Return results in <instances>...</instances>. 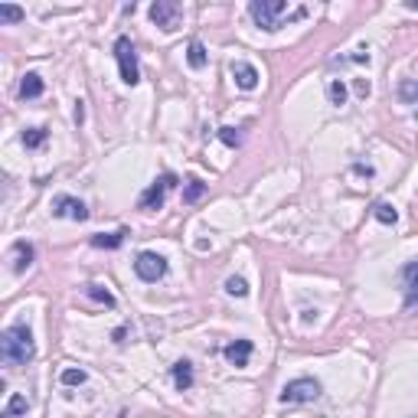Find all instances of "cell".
<instances>
[{
  "label": "cell",
  "mask_w": 418,
  "mask_h": 418,
  "mask_svg": "<svg viewBox=\"0 0 418 418\" xmlns=\"http://www.w3.org/2000/svg\"><path fill=\"white\" fill-rule=\"evenodd\" d=\"M219 137H222V144H229V147H236V144L242 141V134H238L236 128H222V131H219Z\"/></svg>",
  "instance_id": "4316f807"
},
{
  "label": "cell",
  "mask_w": 418,
  "mask_h": 418,
  "mask_svg": "<svg viewBox=\"0 0 418 418\" xmlns=\"http://www.w3.org/2000/svg\"><path fill=\"white\" fill-rule=\"evenodd\" d=\"M43 95V79L36 72H27L23 82H20V98H39Z\"/></svg>",
  "instance_id": "7c38bea8"
},
{
  "label": "cell",
  "mask_w": 418,
  "mask_h": 418,
  "mask_svg": "<svg viewBox=\"0 0 418 418\" xmlns=\"http://www.w3.org/2000/svg\"><path fill=\"white\" fill-rule=\"evenodd\" d=\"M327 98H330V104H337V108L346 104V86H343L340 79H330V82H327Z\"/></svg>",
  "instance_id": "9a60e30c"
},
{
  "label": "cell",
  "mask_w": 418,
  "mask_h": 418,
  "mask_svg": "<svg viewBox=\"0 0 418 418\" xmlns=\"http://www.w3.org/2000/svg\"><path fill=\"white\" fill-rule=\"evenodd\" d=\"M0 356L10 366H27L36 356V343H33V333H29L27 323H13V327L4 330V337H0Z\"/></svg>",
  "instance_id": "6da1fadb"
},
{
  "label": "cell",
  "mask_w": 418,
  "mask_h": 418,
  "mask_svg": "<svg viewBox=\"0 0 418 418\" xmlns=\"http://www.w3.org/2000/svg\"><path fill=\"white\" fill-rule=\"evenodd\" d=\"M399 98L405 104H418V82H415V79H405V82H402Z\"/></svg>",
  "instance_id": "7402d4cb"
},
{
  "label": "cell",
  "mask_w": 418,
  "mask_h": 418,
  "mask_svg": "<svg viewBox=\"0 0 418 418\" xmlns=\"http://www.w3.org/2000/svg\"><path fill=\"white\" fill-rule=\"evenodd\" d=\"M173 187H177V177H173V173H163L161 180H154L151 187L141 193L137 209H144V213H154V209H161L163 200H167V190H173Z\"/></svg>",
  "instance_id": "5b68a950"
},
{
  "label": "cell",
  "mask_w": 418,
  "mask_h": 418,
  "mask_svg": "<svg viewBox=\"0 0 418 418\" xmlns=\"http://www.w3.org/2000/svg\"><path fill=\"white\" fill-rule=\"evenodd\" d=\"M402 281H405V307L415 311L418 307V262L402 268Z\"/></svg>",
  "instance_id": "9c48e42d"
},
{
  "label": "cell",
  "mask_w": 418,
  "mask_h": 418,
  "mask_svg": "<svg viewBox=\"0 0 418 418\" xmlns=\"http://www.w3.org/2000/svg\"><path fill=\"white\" fill-rule=\"evenodd\" d=\"M43 141H46V128H27L23 131V147H29V151L43 147Z\"/></svg>",
  "instance_id": "e0dca14e"
},
{
  "label": "cell",
  "mask_w": 418,
  "mask_h": 418,
  "mask_svg": "<svg viewBox=\"0 0 418 418\" xmlns=\"http://www.w3.org/2000/svg\"><path fill=\"white\" fill-rule=\"evenodd\" d=\"M0 20H4V23H20V20H23V10L13 7V4H0Z\"/></svg>",
  "instance_id": "cb8c5ba5"
},
{
  "label": "cell",
  "mask_w": 418,
  "mask_h": 418,
  "mask_svg": "<svg viewBox=\"0 0 418 418\" xmlns=\"http://www.w3.org/2000/svg\"><path fill=\"white\" fill-rule=\"evenodd\" d=\"M86 382V370H62V386H82Z\"/></svg>",
  "instance_id": "484cf974"
},
{
  "label": "cell",
  "mask_w": 418,
  "mask_h": 418,
  "mask_svg": "<svg viewBox=\"0 0 418 418\" xmlns=\"http://www.w3.org/2000/svg\"><path fill=\"white\" fill-rule=\"evenodd\" d=\"M222 353H226L229 366H248V356H252V340H236V343H229Z\"/></svg>",
  "instance_id": "30bf717a"
},
{
  "label": "cell",
  "mask_w": 418,
  "mask_h": 418,
  "mask_svg": "<svg viewBox=\"0 0 418 418\" xmlns=\"http://www.w3.org/2000/svg\"><path fill=\"white\" fill-rule=\"evenodd\" d=\"M27 409H29V402L23 399V396H10L7 409H4V418H20V415H27Z\"/></svg>",
  "instance_id": "d6986e66"
},
{
  "label": "cell",
  "mask_w": 418,
  "mask_h": 418,
  "mask_svg": "<svg viewBox=\"0 0 418 418\" xmlns=\"http://www.w3.org/2000/svg\"><path fill=\"white\" fill-rule=\"evenodd\" d=\"M124 236H128V232H108V236H92V245L95 248H118L124 242Z\"/></svg>",
  "instance_id": "2e32d148"
},
{
  "label": "cell",
  "mask_w": 418,
  "mask_h": 418,
  "mask_svg": "<svg viewBox=\"0 0 418 418\" xmlns=\"http://www.w3.org/2000/svg\"><path fill=\"white\" fill-rule=\"evenodd\" d=\"M187 59H190L193 69H203V66H206V49H203L200 39H193V43H190V49H187Z\"/></svg>",
  "instance_id": "ffe728a7"
},
{
  "label": "cell",
  "mask_w": 418,
  "mask_h": 418,
  "mask_svg": "<svg viewBox=\"0 0 418 418\" xmlns=\"http://www.w3.org/2000/svg\"><path fill=\"white\" fill-rule=\"evenodd\" d=\"M13 271H23V268H29L33 265V245H27V242H17L13 245Z\"/></svg>",
  "instance_id": "5bb4252c"
},
{
  "label": "cell",
  "mask_w": 418,
  "mask_h": 418,
  "mask_svg": "<svg viewBox=\"0 0 418 418\" xmlns=\"http://www.w3.org/2000/svg\"><path fill=\"white\" fill-rule=\"evenodd\" d=\"M173 382H177V389H190L193 386V366L187 360L173 363Z\"/></svg>",
  "instance_id": "4fadbf2b"
},
{
  "label": "cell",
  "mask_w": 418,
  "mask_h": 418,
  "mask_svg": "<svg viewBox=\"0 0 418 418\" xmlns=\"http://www.w3.org/2000/svg\"><path fill=\"white\" fill-rule=\"evenodd\" d=\"M134 271H137L141 281L154 285V281H161L167 275V258L157 255V252H141V255L134 258Z\"/></svg>",
  "instance_id": "8992f818"
},
{
  "label": "cell",
  "mask_w": 418,
  "mask_h": 418,
  "mask_svg": "<svg viewBox=\"0 0 418 418\" xmlns=\"http://www.w3.org/2000/svg\"><path fill=\"white\" fill-rule=\"evenodd\" d=\"M226 291H229V295H236V297H245L248 295V281H245V278H229Z\"/></svg>",
  "instance_id": "d4e9b609"
},
{
  "label": "cell",
  "mask_w": 418,
  "mask_h": 418,
  "mask_svg": "<svg viewBox=\"0 0 418 418\" xmlns=\"http://www.w3.org/2000/svg\"><path fill=\"white\" fill-rule=\"evenodd\" d=\"M187 183H190V187H187V193H183V200H187V203H196L203 193H206V183L196 180V177H193V180H187Z\"/></svg>",
  "instance_id": "603a6c76"
},
{
  "label": "cell",
  "mask_w": 418,
  "mask_h": 418,
  "mask_svg": "<svg viewBox=\"0 0 418 418\" xmlns=\"http://www.w3.org/2000/svg\"><path fill=\"white\" fill-rule=\"evenodd\" d=\"M177 17H180V7L170 4V0H157V4L151 7V20L161 29H173L177 27Z\"/></svg>",
  "instance_id": "ba28073f"
},
{
  "label": "cell",
  "mask_w": 418,
  "mask_h": 418,
  "mask_svg": "<svg viewBox=\"0 0 418 418\" xmlns=\"http://www.w3.org/2000/svg\"><path fill=\"white\" fill-rule=\"evenodd\" d=\"M86 295L92 297V301H98V304H104V307H114L112 291H108V288H102V285H86Z\"/></svg>",
  "instance_id": "ac0fdd59"
},
{
  "label": "cell",
  "mask_w": 418,
  "mask_h": 418,
  "mask_svg": "<svg viewBox=\"0 0 418 418\" xmlns=\"http://www.w3.org/2000/svg\"><path fill=\"white\" fill-rule=\"evenodd\" d=\"M53 216L86 222L88 209H86V203H82V200H76V196H66V193H62V196H56V200H53Z\"/></svg>",
  "instance_id": "52a82bcc"
},
{
  "label": "cell",
  "mask_w": 418,
  "mask_h": 418,
  "mask_svg": "<svg viewBox=\"0 0 418 418\" xmlns=\"http://www.w3.org/2000/svg\"><path fill=\"white\" fill-rule=\"evenodd\" d=\"M114 59H118V72H121L124 86H137V82H141V69H137V53H134V43L128 36L114 39Z\"/></svg>",
  "instance_id": "7a4b0ae2"
},
{
  "label": "cell",
  "mask_w": 418,
  "mask_h": 418,
  "mask_svg": "<svg viewBox=\"0 0 418 418\" xmlns=\"http://www.w3.org/2000/svg\"><path fill=\"white\" fill-rule=\"evenodd\" d=\"M321 399V382L311 379V376H301V379H291L281 389V402L285 405H304V402Z\"/></svg>",
  "instance_id": "277c9868"
},
{
  "label": "cell",
  "mask_w": 418,
  "mask_h": 418,
  "mask_svg": "<svg viewBox=\"0 0 418 418\" xmlns=\"http://www.w3.org/2000/svg\"><path fill=\"white\" fill-rule=\"evenodd\" d=\"M372 216L379 219V222H386V226H392V222L399 219V213H396V206H389V203H376V206H372Z\"/></svg>",
  "instance_id": "44dd1931"
},
{
  "label": "cell",
  "mask_w": 418,
  "mask_h": 418,
  "mask_svg": "<svg viewBox=\"0 0 418 418\" xmlns=\"http://www.w3.org/2000/svg\"><path fill=\"white\" fill-rule=\"evenodd\" d=\"M248 13L255 17V23L262 29L275 33V29L281 27V17L288 13V4L285 0H252V4H248Z\"/></svg>",
  "instance_id": "3957f363"
},
{
  "label": "cell",
  "mask_w": 418,
  "mask_h": 418,
  "mask_svg": "<svg viewBox=\"0 0 418 418\" xmlns=\"http://www.w3.org/2000/svg\"><path fill=\"white\" fill-rule=\"evenodd\" d=\"M232 79H236L238 88H245V92H252V88L258 86V69L248 66V62H236L232 66Z\"/></svg>",
  "instance_id": "8fae6325"
}]
</instances>
